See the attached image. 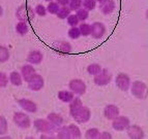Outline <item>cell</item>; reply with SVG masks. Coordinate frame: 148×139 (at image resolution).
Segmentation results:
<instances>
[{"mask_svg":"<svg viewBox=\"0 0 148 139\" xmlns=\"http://www.w3.org/2000/svg\"><path fill=\"white\" fill-rule=\"evenodd\" d=\"M2 15H3V7L1 6V4H0V18L2 17Z\"/></svg>","mask_w":148,"mask_h":139,"instance_id":"7bdbcfd3","label":"cell"},{"mask_svg":"<svg viewBox=\"0 0 148 139\" xmlns=\"http://www.w3.org/2000/svg\"><path fill=\"white\" fill-rule=\"evenodd\" d=\"M8 83H10V79H8V75L5 72L0 71V89L5 88L8 87Z\"/></svg>","mask_w":148,"mask_h":139,"instance_id":"f35d334b","label":"cell"},{"mask_svg":"<svg viewBox=\"0 0 148 139\" xmlns=\"http://www.w3.org/2000/svg\"><path fill=\"white\" fill-rule=\"evenodd\" d=\"M35 72H36V71H35V68L33 67V65H31V64H29V63L23 65L20 70V73L23 77V81H27Z\"/></svg>","mask_w":148,"mask_h":139,"instance_id":"ac0fdd59","label":"cell"},{"mask_svg":"<svg viewBox=\"0 0 148 139\" xmlns=\"http://www.w3.org/2000/svg\"><path fill=\"white\" fill-rule=\"evenodd\" d=\"M96 1L95 0H83L82 2V7H84L88 12H92L96 7Z\"/></svg>","mask_w":148,"mask_h":139,"instance_id":"836d02e7","label":"cell"},{"mask_svg":"<svg viewBox=\"0 0 148 139\" xmlns=\"http://www.w3.org/2000/svg\"><path fill=\"white\" fill-rule=\"evenodd\" d=\"M12 121H14L16 126L21 128V129H28L32 125L31 119L29 117V115L23 111L15 112L14 117H12Z\"/></svg>","mask_w":148,"mask_h":139,"instance_id":"277c9868","label":"cell"},{"mask_svg":"<svg viewBox=\"0 0 148 139\" xmlns=\"http://www.w3.org/2000/svg\"><path fill=\"white\" fill-rule=\"evenodd\" d=\"M99 134L101 131L97 128H89L85 132L84 137L87 139H99Z\"/></svg>","mask_w":148,"mask_h":139,"instance_id":"4316f807","label":"cell"},{"mask_svg":"<svg viewBox=\"0 0 148 139\" xmlns=\"http://www.w3.org/2000/svg\"><path fill=\"white\" fill-rule=\"evenodd\" d=\"M132 95L139 100H144L146 97V90H147V85L145 83L141 81H135L131 83L130 87Z\"/></svg>","mask_w":148,"mask_h":139,"instance_id":"7a4b0ae2","label":"cell"},{"mask_svg":"<svg viewBox=\"0 0 148 139\" xmlns=\"http://www.w3.org/2000/svg\"><path fill=\"white\" fill-rule=\"evenodd\" d=\"M99 8L103 15L109 16L116 9V2L114 0H103L101 2H99Z\"/></svg>","mask_w":148,"mask_h":139,"instance_id":"2e32d148","label":"cell"},{"mask_svg":"<svg viewBox=\"0 0 148 139\" xmlns=\"http://www.w3.org/2000/svg\"><path fill=\"white\" fill-rule=\"evenodd\" d=\"M72 117L78 124H86L91 119V110L89 109L87 106L83 105Z\"/></svg>","mask_w":148,"mask_h":139,"instance_id":"ba28073f","label":"cell"},{"mask_svg":"<svg viewBox=\"0 0 148 139\" xmlns=\"http://www.w3.org/2000/svg\"><path fill=\"white\" fill-rule=\"evenodd\" d=\"M95 1H96V2H101V1H103V0H95Z\"/></svg>","mask_w":148,"mask_h":139,"instance_id":"f6af8a7d","label":"cell"},{"mask_svg":"<svg viewBox=\"0 0 148 139\" xmlns=\"http://www.w3.org/2000/svg\"><path fill=\"white\" fill-rule=\"evenodd\" d=\"M66 23L71 27H77V26L80 24V21L75 14H71V15L66 18Z\"/></svg>","mask_w":148,"mask_h":139,"instance_id":"d590c367","label":"cell"},{"mask_svg":"<svg viewBox=\"0 0 148 139\" xmlns=\"http://www.w3.org/2000/svg\"><path fill=\"white\" fill-rule=\"evenodd\" d=\"M53 49L56 52L57 54L65 56V55H69L72 53L73 46L69 42L61 40V41H55L53 43Z\"/></svg>","mask_w":148,"mask_h":139,"instance_id":"7c38bea8","label":"cell"},{"mask_svg":"<svg viewBox=\"0 0 148 139\" xmlns=\"http://www.w3.org/2000/svg\"><path fill=\"white\" fill-rule=\"evenodd\" d=\"M82 2H83V0H69L67 6L72 12H77L79 8L82 7Z\"/></svg>","mask_w":148,"mask_h":139,"instance_id":"e575fe53","label":"cell"},{"mask_svg":"<svg viewBox=\"0 0 148 139\" xmlns=\"http://www.w3.org/2000/svg\"><path fill=\"white\" fill-rule=\"evenodd\" d=\"M69 91H72L75 95L77 96H82L86 93L87 85L85 81L81 78H73L72 81L69 83Z\"/></svg>","mask_w":148,"mask_h":139,"instance_id":"8992f818","label":"cell"},{"mask_svg":"<svg viewBox=\"0 0 148 139\" xmlns=\"http://www.w3.org/2000/svg\"><path fill=\"white\" fill-rule=\"evenodd\" d=\"M8 132V123L5 117L0 115V136L6 135Z\"/></svg>","mask_w":148,"mask_h":139,"instance_id":"1f68e13d","label":"cell"},{"mask_svg":"<svg viewBox=\"0 0 148 139\" xmlns=\"http://www.w3.org/2000/svg\"><path fill=\"white\" fill-rule=\"evenodd\" d=\"M132 79L130 77V75L123 72H120L116 75L115 78V85L116 87L122 92H126V91L130 90V87H131Z\"/></svg>","mask_w":148,"mask_h":139,"instance_id":"9c48e42d","label":"cell"},{"mask_svg":"<svg viewBox=\"0 0 148 139\" xmlns=\"http://www.w3.org/2000/svg\"><path fill=\"white\" fill-rule=\"evenodd\" d=\"M40 138H56V136L53 135V133H42Z\"/></svg>","mask_w":148,"mask_h":139,"instance_id":"60d3db41","label":"cell"},{"mask_svg":"<svg viewBox=\"0 0 148 139\" xmlns=\"http://www.w3.org/2000/svg\"><path fill=\"white\" fill-rule=\"evenodd\" d=\"M56 138H59V139H69L71 136H69V129H67V126H60L56 129Z\"/></svg>","mask_w":148,"mask_h":139,"instance_id":"d4e9b609","label":"cell"},{"mask_svg":"<svg viewBox=\"0 0 148 139\" xmlns=\"http://www.w3.org/2000/svg\"><path fill=\"white\" fill-rule=\"evenodd\" d=\"M18 104L22 108L23 110H25L28 113H35L37 111V104L34 101L27 99V98H21V99H18L17 100Z\"/></svg>","mask_w":148,"mask_h":139,"instance_id":"4fadbf2b","label":"cell"},{"mask_svg":"<svg viewBox=\"0 0 148 139\" xmlns=\"http://www.w3.org/2000/svg\"><path fill=\"white\" fill-rule=\"evenodd\" d=\"M46 8H47V12H49L50 15H56L58 9L60 8V5L56 1H51V2L48 3Z\"/></svg>","mask_w":148,"mask_h":139,"instance_id":"d6a6232c","label":"cell"},{"mask_svg":"<svg viewBox=\"0 0 148 139\" xmlns=\"http://www.w3.org/2000/svg\"><path fill=\"white\" fill-rule=\"evenodd\" d=\"M34 12H35V15H37L38 17H45V16L48 14L46 6H45V5H42V3H40V4H37L36 6H35V7H34Z\"/></svg>","mask_w":148,"mask_h":139,"instance_id":"74e56055","label":"cell"},{"mask_svg":"<svg viewBox=\"0 0 148 139\" xmlns=\"http://www.w3.org/2000/svg\"><path fill=\"white\" fill-rule=\"evenodd\" d=\"M16 18L22 22H30L35 18L34 8L29 4H22L16 9Z\"/></svg>","mask_w":148,"mask_h":139,"instance_id":"6da1fadb","label":"cell"},{"mask_svg":"<svg viewBox=\"0 0 148 139\" xmlns=\"http://www.w3.org/2000/svg\"><path fill=\"white\" fill-rule=\"evenodd\" d=\"M69 37L71 39H79L80 37H81V33H80V30L79 28H78V26L77 27H71L69 30Z\"/></svg>","mask_w":148,"mask_h":139,"instance_id":"8d00e7d4","label":"cell"},{"mask_svg":"<svg viewBox=\"0 0 148 139\" xmlns=\"http://www.w3.org/2000/svg\"><path fill=\"white\" fill-rule=\"evenodd\" d=\"M47 120L50 121V122L52 123L56 128L62 126L64 123L63 117H62L60 113H57V112H50V113H48Z\"/></svg>","mask_w":148,"mask_h":139,"instance_id":"d6986e66","label":"cell"},{"mask_svg":"<svg viewBox=\"0 0 148 139\" xmlns=\"http://www.w3.org/2000/svg\"><path fill=\"white\" fill-rule=\"evenodd\" d=\"M33 126L40 133H55L57 129L47 119H36L33 121Z\"/></svg>","mask_w":148,"mask_h":139,"instance_id":"3957f363","label":"cell"},{"mask_svg":"<svg viewBox=\"0 0 148 139\" xmlns=\"http://www.w3.org/2000/svg\"><path fill=\"white\" fill-rule=\"evenodd\" d=\"M10 57V49L3 44H0V63H5Z\"/></svg>","mask_w":148,"mask_h":139,"instance_id":"484cf974","label":"cell"},{"mask_svg":"<svg viewBox=\"0 0 148 139\" xmlns=\"http://www.w3.org/2000/svg\"><path fill=\"white\" fill-rule=\"evenodd\" d=\"M75 15H76L77 18L79 19L80 23H82V22H85V21L89 18V12L87 9H85L84 7H81L77 10Z\"/></svg>","mask_w":148,"mask_h":139,"instance_id":"4dcf8cb0","label":"cell"},{"mask_svg":"<svg viewBox=\"0 0 148 139\" xmlns=\"http://www.w3.org/2000/svg\"><path fill=\"white\" fill-rule=\"evenodd\" d=\"M67 129L69 132V136L72 139H79L82 137V132L80 128L75 124H71L67 126Z\"/></svg>","mask_w":148,"mask_h":139,"instance_id":"cb8c5ba5","label":"cell"},{"mask_svg":"<svg viewBox=\"0 0 148 139\" xmlns=\"http://www.w3.org/2000/svg\"><path fill=\"white\" fill-rule=\"evenodd\" d=\"M120 115V109L115 104H108L104 108V117L108 121L114 120L116 117Z\"/></svg>","mask_w":148,"mask_h":139,"instance_id":"e0dca14e","label":"cell"},{"mask_svg":"<svg viewBox=\"0 0 148 139\" xmlns=\"http://www.w3.org/2000/svg\"><path fill=\"white\" fill-rule=\"evenodd\" d=\"M126 134L127 137L131 139H143L144 131L139 125H130L126 128Z\"/></svg>","mask_w":148,"mask_h":139,"instance_id":"5bb4252c","label":"cell"},{"mask_svg":"<svg viewBox=\"0 0 148 139\" xmlns=\"http://www.w3.org/2000/svg\"><path fill=\"white\" fill-rule=\"evenodd\" d=\"M57 97L59 99L61 102L63 103H69L71 101L74 99L75 94L72 92V91H66V90H62L59 91L58 94H57Z\"/></svg>","mask_w":148,"mask_h":139,"instance_id":"7402d4cb","label":"cell"},{"mask_svg":"<svg viewBox=\"0 0 148 139\" xmlns=\"http://www.w3.org/2000/svg\"><path fill=\"white\" fill-rule=\"evenodd\" d=\"M8 79H10V83H12L15 87H20V85H22L23 81H24L21 73L18 72V71H12L10 75H8Z\"/></svg>","mask_w":148,"mask_h":139,"instance_id":"44dd1931","label":"cell"},{"mask_svg":"<svg viewBox=\"0 0 148 139\" xmlns=\"http://www.w3.org/2000/svg\"><path fill=\"white\" fill-rule=\"evenodd\" d=\"M44 60V55L40 49H31L28 53L26 61L27 63L31 64V65H40Z\"/></svg>","mask_w":148,"mask_h":139,"instance_id":"9a60e30c","label":"cell"},{"mask_svg":"<svg viewBox=\"0 0 148 139\" xmlns=\"http://www.w3.org/2000/svg\"><path fill=\"white\" fill-rule=\"evenodd\" d=\"M112 73L108 68H103L99 74L93 76V83L97 87H105L108 85L112 81Z\"/></svg>","mask_w":148,"mask_h":139,"instance_id":"5b68a950","label":"cell"},{"mask_svg":"<svg viewBox=\"0 0 148 139\" xmlns=\"http://www.w3.org/2000/svg\"><path fill=\"white\" fill-rule=\"evenodd\" d=\"M72 14V10L69 9V6H60V8L57 12L56 16L57 18H59L60 20H65L69 15Z\"/></svg>","mask_w":148,"mask_h":139,"instance_id":"f546056e","label":"cell"},{"mask_svg":"<svg viewBox=\"0 0 148 139\" xmlns=\"http://www.w3.org/2000/svg\"><path fill=\"white\" fill-rule=\"evenodd\" d=\"M44 1H47V2H51V1H53V0H44Z\"/></svg>","mask_w":148,"mask_h":139,"instance_id":"ee69618b","label":"cell"},{"mask_svg":"<svg viewBox=\"0 0 148 139\" xmlns=\"http://www.w3.org/2000/svg\"><path fill=\"white\" fill-rule=\"evenodd\" d=\"M69 104V115H71V117H73V115L83 106V102H82L81 98H80L79 96L74 97V99H73Z\"/></svg>","mask_w":148,"mask_h":139,"instance_id":"ffe728a7","label":"cell"},{"mask_svg":"<svg viewBox=\"0 0 148 139\" xmlns=\"http://www.w3.org/2000/svg\"><path fill=\"white\" fill-rule=\"evenodd\" d=\"M99 138L101 139H112L113 136L110 132L108 131H104V132H101V134H99Z\"/></svg>","mask_w":148,"mask_h":139,"instance_id":"ab89813d","label":"cell"},{"mask_svg":"<svg viewBox=\"0 0 148 139\" xmlns=\"http://www.w3.org/2000/svg\"><path fill=\"white\" fill-rule=\"evenodd\" d=\"M91 32H90V35H91L92 38L94 39H101L105 36L107 31L106 25L101 22H94L91 25Z\"/></svg>","mask_w":148,"mask_h":139,"instance_id":"8fae6325","label":"cell"},{"mask_svg":"<svg viewBox=\"0 0 148 139\" xmlns=\"http://www.w3.org/2000/svg\"><path fill=\"white\" fill-rule=\"evenodd\" d=\"M58 4L60 5V6H67V4H69V0H55Z\"/></svg>","mask_w":148,"mask_h":139,"instance_id":"b9f144b4","label":"cell"},{"mask_svg":"<svg viewBox=\"0 0 148 139\" xmlns=\"http://www.w3.org/2000/svg\"><path fill=\"white\" fill-rule=\"evenodd\" d=\"M78 28L80 30V33H81V36L87 37L90 35V32H91V26L90 24H87L85 22H82L81 24L78 25Z\"/></svg>","mask_w":148,"mask_h":139,"instance_id":"f1b7e54d","label":"cell"},{"mask_svg":"<svg viewBox=\"0 0 148 139\" xmlns=\"http://www.w3.org/2000/svg\"><path fill=\"white\" fill-rule=\"evenodd\" d=\"M101 69H103V67H101L99 64L91 63L87 66V73H88L89 75L94 76V75H96V74H99L101 71Z\"/></svg>","mask_w":148,"mask_h":139,"instance_id":"83f0119b","label":"cell"},{"mask_svg":"<svg viewBox=\"0 0 148 139\" xmlns=\"http://www.w3.org/2000/svg\"><path fill=\"white\" fill-rule=\"evenodd\" d=\"M131 125V120L125 115H120L116 117L114 120H112V128L115 131H125L126 128Z\"/></svg>","mask_w":148,"mask_h":139,"instance_id":"30bf717a","label":"cell"},{"mask_svg":"<svg viewBox=\"0 0 148 139\" xmlns=\"http://www.w3.org/2000/svg\"><path fill=\"white\" fill-rule=\"evenodd\" d=\"M26 83L28 85V89L31 90L32 92H38V91L42 90V88L45 87L44 77L40 73H36V72Z\"/></svg>","mask_w":148,"mask_h":139,"instance_id":"52a82bcc","label":"cell"},{"mask_svg":"<svg viewBox=\"0 0 148 139\" xmlns=\"http://www.w3.org/2000/svg\"><path fill=\"white\" fill-rule=\"evenodd\" d=\"M28 30H29V26H28L27 22L19 21V22L16 24V32H17V34H19L20 36H25V35L28 33Z\"/></svg>","mask_w":148,"mask_h":139,"instance_id":"603a6c76","label":"cell"}]
</instances>
